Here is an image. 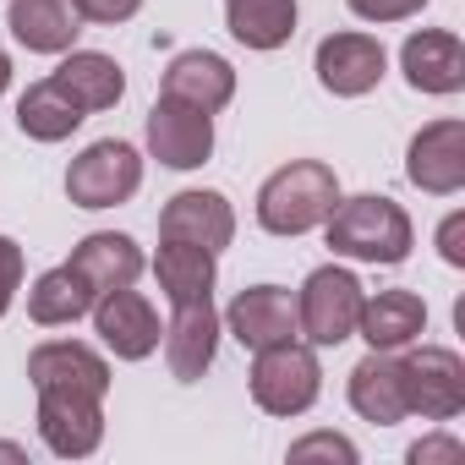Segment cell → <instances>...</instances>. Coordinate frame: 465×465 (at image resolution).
Returning a JSON list of instances; mask_svg holds the SVG:
<instances>
[{
    "label": "cell",
    "mask_w": 465,
    "mask_h": 465,
    "mask_svg": "<svg viewBox=\"0 0 465 465\" xmlns=\"http://www.w3.org/2000/svg\"><path fill=\"white\" fill-rule=\"evenodd\" d=\"M329 230V247L334 258H351V263H405L411 247H416V230H411V213L383 197V192H361V197H340L334 213L323 219Z\"/></svg>",
    "instance_id": "6da1fadb"
},
{
    "label": "cell",
    "mask_w": 465,
    "mask_h": 465,
    "mask_svg": "<svg viewBox=\"0 0 465 465\" xmlns=\"http://www.w3.org/2000/svg\"><path fill=\"white\" fill-rule=\"evenodd\" d=\"M340 203V175L323 159H291L258 186V224L269 236H307Z\"/></svg>",
    "instance_id": "7a4b0ae2"
},
{
    "label": "cell",
    "mask_w": 465,
    "mask_h": 465,
    "mask_svg": "<svg viewBox=\"0 0 465 465\" xmlns=\"http://www.w3.org/2000/svg\"><path fill=\"white\" fill-rule=\"evenodd\" d=\"M361 280L340 263H323L307 274L302 296H296V329L312 351H329V345H345L356 334V318H361Z\"/></svg>",
    "instance_id": "3957f363"
},
{
    "label": "cell",
    "mask_w": 465,
    "mask_h": 465,
    "mask_svg": "<svg viewBox=\"0 0 465 465\" xmlns=\"http://www.w3.org/2000/svg\"><path fill=\"white\" fill-rule=\"evenodd\" d=\"M252 400L258 411L269 416H302L318 405L323 394V367H318V351L302 345V340H285V345H269V351H252Z\"/></svg>",
    "instance_id": "277c9868"
},
{
    "label": "cell",
    "mask_w": 465,
    "mask_h": 465,
    "mask_svg": "<svg viewBox=\"0 0 465 465\" xmlns=\"http://www.w3.org/2000/svg\"><path fill=\"white\" fill-rule=\"evenodd\" d=\"M137 186H143V153H137L132 143H121V137L88 143V148L72 159V170H66V197H72L77 208H115V203H126Z\"/></svg>",
    "instance_id": "5b68a950"
},
{
    "label": "cell",
    "mask_w": 465,
    "mask_h": 465,
    "mask_svg": "<svg viewBox=\"0 0 465 465\" xmlns=\"http://www.w3.org/2000/svg\"><path fill=\"white\" fill-rule=\"evenodd\" d=\"M39 438L61 460H88L104 438V394L88 389H39Z\"/></svg>",
    "instance_id": "8992f818"
},
{
    "label": "cell",
    "mask_w": 465,
    "mask_h": 465,
    "mask_svg": "<svg viewBox=\"0 0 465 465\" xmlns=\"http://www.w3.org/2000/svg\"><path fill=\"white\" fill-rule=\"evenodd\" d=\"M312 72H318L323 94H334V99H361V94H372V88L383 83V72H389V50H383L372 34L345 28V34H329V39L318 45Z\"/></svg>",
    "instance_id": "52a82bcc"
},
{
    "label": "cell",
    "mask_w": 465,
    "mask_h": 465,
    "mask_svg": "<svg viewBox=\"0 0 465 465\" xmlns=\"http://www.w3.org/2000/svg\"><path fill=\"white\" fill-rule=\"evenodd\" d=\"M159 236H164V242L203 247V252L219 258L230 242H236V208H230L224 192H208V186L175 192V197L159 208Z\"/></svg>",
    "instance_id": "ba28073f"
},
{
    "label": "cell",
    "mask_w": 465,
    "mask_h": 465,
    "mask_svg": "<svg viewBox=\"0 0 465 465\" xmlns=\"http://www.w3.org/2000/svg\"><path fill=\"white\" fill-rule=\"evenodd\" d=\"M148 153L164 164V170H197L208 164L213 153V115L197 110V104H181V99H153L148 110Z\"/></svg>",
    "instance_id": "9c48e42d"
},
{
    "label": "cell",
    "mask_w": 465,
    "mask_h": 465,
    "mask_svg": "<svg viewBox=\"0 0 465 465\" xmlns=\"http://www.w3.org/2000/svg\"><path fill=\"white\" fill-rule=\"evenodd\" d=\"M405 181L427 197H454L465 186V121L443 115L421 126L405 148Z\"/></svg>",
    "instance_id": "30bf717a"
},
{
    "label": "cell",
    "mask_w": 465,
    "mask_h": 465,
    "mask_svg": "<svg viewBox=\"0 0 465 465\" xmlns=\"http://www.w3.org/2000/svg\"><path fill=\"white\" fill-rule=\"evenodd\" d=\"M405 389H411V416L454 421L465 411V361L449 345H421L405 356Z\"/></svg>",
    "instance_id": "8fae6325"
},
{
    "label": "cell",
    "mask_w": 465,
    "mask_h": 465,
    "mask_svg": "<svg viewBox=\"0 0 465 465\" xmlns=\"http://www.w3.org/2000/svg\"><path fill=\"white\" fill-rule=\"evenodd\" d=\"M94 334L104 340V351H115L121 361H143V356H153L159 351V312H153V302L143 296V291H132V285H121V291H104L94 307Z\"/></svg>",
    "instance_id": "7c38bea8"
},
{
    "label": "cell",
    "mask_w": 465,
    "mask_h": 465,
    "mask_svg": "<svg viewBox=\"0 0 465 465\" xmlns=\"http://www.w3.org/2000/svg\"><path fill=\"white\" fill-rule=\"evenodd\" d=\"M351 411L372 427H394L411 416V389H405V356L400 351H367L351 367Z\"/></svg>",
    "instance_id": "4fadbf2b"
},
{
    "label": "cell",
    "mask_w": 465,
    "mask_h": 465,
    "mask_svg": "<svg viewBox=\"0 0 465 465\" xmlns=\"http://www.w3.org/2000/svg\"><path fill=\"white\" fill-rule=\"evenodd\" d=\"M224 329L236 334L247 351H269V345L302 340V329H296V296L285 285H247V291H236V302L224 307Z\"/></svg>",
    "instance_id": "5bb4252c"
},
{
    "label": "cell",
    "mask_w": 465,
    "mask_h": 465,
    "mask_svg": "<svg viewBox=\"0 0 465 465\" xmlns=\"http://www.w3.org/2000/svg\"><path fill=\"white\" fill-rule=\"evenodd\" d=\"M164 340V367L175 383H197L208 367H213V351H219V312L213 302H175V318L170 329L159 334Z\"/></svg>",
    "instance_id": "9a60e30c"
},
{
    "label": "cell",
    "mask_w": 465,
    "mask_h": 465,
    "mask_svg": "<svg viewBox=\"0 0 465 465\" xmlns=\"http://www.w3.org/2000/svg\"><path fill=\"white\" fill-rule=\"evenodd\" d=\"M400 72L416 94H460L465 88V45L449 28H421L400 45Z\"/></svg>",
    "instance_id": "2e32d148"
},
{
    "label": "cell",
    "mask_w": 465,
    "mask_h": 465,
    "mask_svg": "<svg viewBox=\"0 0 465 465\" xmlns=\"http://www.w3.org/2000/svg\"><path fill=\"white\" fill-rule=\"evenodd\" d=\"M159 94L219 115L230 99H236V66H230L224 55H213V50H181V55H170Z\"/></svg>",
    "instance_id": "e0dca14e"
},
{
    "label": "cell",
    "mask_w": 465,
    "mask_h": 465,
    "mask_svg": "<svg viewBox=\"0 0 465 465\" xmlns=\"http://www.w3.org/2000/svg\"><path fill=\"white\" fill-rule=\"evenodd\" d=\"M50 83L83 110V115H99V110H115L121 94H126V72L115 55H99V50H66V61L50 72Z\"/></svg>",
    "instance_id": "ac0fdd59"
},
{
    "label": "cell",
    "mask_w": 465,
    "mask_h": 465,
    "mask_svg": "<svg viewBox=\"0 0 465 465\" xmlns=\"http://www.w3.org/2000/svg\"><path fill=\"white\" fill-rule=\"evenodd\" d=\"M28 378L34 389H88V394H110V361L83 345V340H45L28 356Z\"/></svg>",
    "instance_id": "d6986e66"
},
{
    "label": "cell",
    "mask_w": 465,
    "mask_h": 465,
    "mask_svg": "<svg viewBox=\"0 0 465 465\" xmlns=\"http://www.w3.org/2000/svg\"><path fill=\"white\" fill-rule=\"evenodd\" d=\"M6 28L34 55H66L83 34V12H77V0H12Z\"/></svg>",
    "instance_id": "ffe728a7"
},
{
    "label": "cell",
    "mask_w": 465,
    "mask_h": 465,
    "mask_svg": "<svg viewBox=\"0 0 465 465\" xmlns=\"http://www.w3.org/2000/svg\"><path fill=\"white\" fill-rule=\"evenodd\" d=\"M66 263L83 274V285H88L94 302H99L104 291L137 285V274H143V247H137L132 236H121V230H94V236H83V242L72 247Z\"/></svg>",
    "instance_id": "44dd1931"
},
{
    "label": "cell",
    "mask_w": 465,
    "mask_h": 465,
    "mask_svg": "<svg viewBox=\"0 0 465 465\" xmlns=\"http://www.w3.org/2000/svg\"><path fill=\"white\" fill-rule=\"evenodd\" d=\"M356 334L372 351H405V345H416L427 334V302L416 291H378V296L361 302Z\"/></svg>",
    "instance_id": "7402d4cb"
},
{
    "label": "cell",
    "mask_w": 465,
    "mask_h": 465,
    "mask_svg": "<svg viewBox=\"0 0 465 465\" xmlns=\"http://www.w3.org/2000/svg\"><path fill=\"white\" fill-rule=\"evenodd\" d=\"M224 23L247 50H280L296 34V0H224Z\"/></svg>",
    "instance_id": "603a6c76"
},
{
    "label": "cell",
    "mask_w": 465,
    "mask_h": 465,
    "mask_svg": "<svg viewBox=\"0 0 465 465\" xmlns=\"http://www.w3.org/2000/svg\"><path fill=\"white\" fill-rule=\"evenodd\" d=\"M88 307H94V291L83 285V274H77L72 263L45 269V274L34 280V291H28V318H34L39 329L77 323V318H88Z\"/></svg>",
    "instance_id": "cb8c5ba5"
},
{
    "label": "cell",
    "mask_w": 465,
    "mask_h": 465,
    "mask_svg": "<svg viewBox=\"0 0 465 465\" xmlns=\"http://www.w3.org/2000/svg\"><path fill=\"white\" fill-rule=\"evenodd\" d=\"M153 274H159V291L170 296V307H175V302H203V296H213V280H219L213 252L186 247V242H164L159 258H153Z\"/></svg>",
    "instance_id": "d4e9b609"
},
{
    "label": "cell",
    "mask_w": 465,
    "mask_h": 465,
    "mask_svg": "<svg viewBox=\"0 0 465 465\" xmlns=\"http://www.w3.org/2000/svg\"><path fill=\"white\" fill-rule=\"evenodd\" d=\"M83 121H88V115H83L50 77L34 83V88L17 99V126H23V137H34V143H66Z\"/></svg>",
    "instance_id": "484cf974"
},
{
    "label": "cell",
    "mask_w": 465,
    "mask_h": 465,
    "mask_svg": "<svg viewBox=\"0 0 465 465\" xmlns=\"http://www.w3.org/2000/svg\"><path fill=\"white\" fill-rule=\"evenodd\" d=\"M291 460H296V465H302V460H340V465H356V443L340 438V432H307V438L291 443Z\"/></svg>",
    "instance_id": "4316f807"
},
{
    "label": "cell",
    "mask_w": 465,
    "mask_h": 465,
    "mask_svg": "<svg viewBox=\"0 0 465 465\" xmlns=\"http://www.w3.org/2000/svg\"><path fill=\"white\" fill-rule=\"evenodd\" d=\"M23 274H28L23 247H17L12 236H0V318L12 312V302H17V291H23Z\"/></svg>",
    "instance_id": "83f0119b"
},
{
    "label": "cell",
    "mask_w": 465,
    "mask_h": 465,
    "mask_svg": "<svg viewBox=\"0 0 465 465\" xmlns=\"http://www.w3.org/2000/svg\"><path fill=\"white\" fill-rule=\"evenodd\" d=\"M345 6L361 23H405V17H416L427 6V0H345Z\"/></svg>",
    "instance_id": "f1b7e54d"
},
{
    "label": "cell",
    "mask_w": 465,
    "mask_h": 465,
    "mask_svg": "<svg viewBox=\"0 0 465 465\" xmlns=\"http://www.w3.org/2000/svg\"><path fill=\"white\" fill-rule=\"evenodd\" d=\"M411 465H460L465 460V443L460 438H449V432H432V438H421V443H411V454H405Z\"/></svg>",
    "instance_id": "f546056e"
},
{
    "label": "cell",
    "mask_w": 465,
    "mask_h": 465,
    "mask_svg": "<svg viewBox=\"0 0 465 465\" xmlns=\"http://www.w3.org/2000/svg\"><path fill=\"white\" fill-rule=\"evenodd\" d=\"M77 12H83V23H104V28H115V23H126V17L143 12V0H77Z\"/></svg>",
    "instance_id": "4dcf8cb0"
},
{
    "label": "cell",
    "mask_w": 465,
    "mask_h": 465,
    "mask_svg": "<svg viewBox=\"0 0 465 465\" xmlns=\"http://www.w3.org/2000/svg\"><path fill=\"white\" fill-rule=\"evenodd\" d=\"M465 213H449L443 224H438V252H443V263H454V269H465Z\"/></svg>",
    "instance_id": "1f68e13d"
},
{
    "label": "cell",
    "mask_w": 465,
    "mask_h": 465,
    "mask_svg": "<svg viewBox=\"0 0 465 465\" xmlns=\"http://www.w3.org/2000/svg\"><path fill=\"white\" fill-rule=\"evenodd\" d=\"M6 88H12V55L0 50V94H6Z\"/></svg>",
    "instance_id": "d6a6232c"
},
{
    "label": "cell",
    "mask_w": 465,
    "mask_h": 465,
    "mask_svg": "<svg viewBox=\"0 0 465 465\" xmlns=\"http://www.w3.org/2000/svg\"><path fill=\"white\" fill-rule=\"evenodd\" d=\"M0 460H28V449L23 443H0Z\"/></svg>",
    "instance_id": "836d02e7"
}]
</instances>
